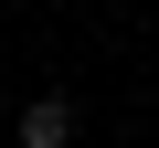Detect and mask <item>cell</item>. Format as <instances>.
<instances>
[{
    "label": "cell",
    "instance_id": "1",
    "mask_svg": "<svg viewBox=\"0 0 159 148\" xmlns=\"http://www.w3.org/2000/svg\"><path fill=\"white\" fill-rule=\"evenodd\" d=\"M21 148H74V106L64 95H32L21 106Z\"/></svg>",
    "mask_w": 159,
    "mask_h": 148
}]
</instances>
